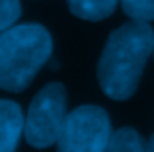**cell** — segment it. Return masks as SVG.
Returning <instances> with one entry per match:
<instances>
[{"instance_id":"1","label":"cell","mask_w":154,"mask_h":152,"mask_svg":"<svg viewBox=\"0 0 154 152\" xmlns=\"http://www.w3.org/2000/svg\"><path fill=\"white\" fill-rule=\"evenodd\" d=\"M154 53V29L131 20L109 33L98 61V82L107 98L125 102L137 92L144 65Z\"/></svg>"},{"instance_id":"2","label":"cell","mask_w":154,"mask_h":152,"mask_svg":"<svg viewBox=\"0 0 154 152\" xmlns=\"http://www.w3.org/2000/svg\"><path fill=\"white\" fill-rule=\"evenodd\" d=\"M53 39L41 23H16L0 33V88L23 92L51 61Z\"/></svg>"},{"instance_id":"3","label":"cell","mask_w":154,"mask_h":152,"mask_svg":"<svg viewBox=\"0 0 154 152\" xmlns=\"http://www.w3.org/2000/svg\"><path fill=\"white\" fill-rule=\"evenodd\" d=\"M66 90L60 82L43 86L31 99L23 121V137L33 148H49L57 144L66 119Z\"/></svg>"},{"instance_id":"4","label":"cell","mask_w":154,"mask_h":152,"mask_svg":"<svg viewBox=\"0 0 154 152\" xmlns=\"http://www.w3.org/2000/svg\"><path fill=\"white\" fill-rule=\"evenodd\" d=\"M111 135V121L103 107L80 105L64 119L57 152H107Z\"/></svg>"},{"instance_id":"5","label":"cell","mask_w":154,"mask_h":152,"mask_svg":"<svg viewBox=\"0 0 154 152\" xmlns=\"http://www.w3.org/2000/svg\"><path fill=\"white\" fill-rule=\"evenodd\" d=\"M22 107L12 99H0V152H16L23 135Z\"/></svg>"},{"instance_id":"6","label":"cell","mask_w":154,"mask_h":152,"mask_svg":"<svg viewBox=\"0 0 154 152\" xmlns=\"http://www.w3.org/2000/svg\"><path fill=\"white\" fill-rule=\"evenodd\" d=\"M119 0H66L72 16L86 22H102L115 12Z\"/></svg>"},{"instance_id":"7","label":"cell","mask_w":154,"mask_h":152,"mask_svg":"<svg viewBox=\"0 0 154 152\" xmlns=\"http://www.w3.org/2000/svg\"><path fill=\"white\" fill-rule=\"evenodd\" d=\"M107 152H148V141L133 127H121L113 131Z\"/></svg>"},{"instance_id":"8","label":"cell","mask_w":154,"mask_h":152,"mask_svg":"<svg viewBox=\"0 0 154 152\" xmlns=\"http://www.w3.org/2000/svg\"><path fill=\"white\" fill-rule=\"evenodd\" d=\"M123 12L137 22H154V0H119Z\"/></svg>"},{"instance_id":"9","label":"cell","mask_w":154,"mask_h":152,"mask_svg":"<svg viewBox=\"0 0 154 152\" xmlns=\"http://www.w3.org/2000/svg\"><path fill=\"white\" fill-rule=\"evenodd\" d=\"M20 16H22L20 0H0V33L14 27Z\"/></svg>"},{"instance_id":"10","label":"cell","mask_w":154,"mask_h":152,"mask_svg":"<svg viewBox=\"0 0 154 152\" xmlns=\"http://www.w3.org/2000/svg\"><path fill=\"white\" fill-rule=\"evenodd\" d=\"M148 152H154V133H152V137L148 138Z\"/></svg>"}]
</instances>
